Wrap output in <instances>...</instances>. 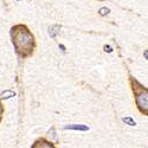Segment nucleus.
<instances>
[{
    "instance_id": "nucleus-10",
    "label": "nucleus",
    "mask_w": 148,
    "mask_h": 148,
    "mask_svg": "<svg viewBox=\"0 0 148 148\" xmlns=\"http://www.w3.org/2000/svg\"><path fill=\"white\" fill-rule=\"evenodd\" d=\"M3 114H4V108H3L1 103H0V121H1V119H3Z\"/></svg>"
},
{
    "instance_id": "nucleus-13",
    "label": "nucleus",
    "mask_w": 148,
    "mask_h": 148,
    "mask_svg": "<svg viewBox=\"0 0 148 148\" xmlns=\"http://www.w3.org/2000/svg\"><path fill=\"white\" fill-rule=\"evenodd\" d=\"M18 1H19V0H18Z\"/></svg>"
},
{
    "instance_id": "nucleus-5",
    "label": "nucleus",
    "mask_w": 148,
    "mask_h": 148,
    "mask_svg": "<svg viewBox=\"0 0 148 148\" xmlns=\"http://www.w3.org/2000/svg\"><path fill=\"white\" fill-rule=\"evenodd\" d=\"M58 32H59V26L58 25H52V26L49 27V34H50V37H52V38H56Z\"/></svg>"
},
{
    "instance_id": "nucleus-8",
    "label": "nucleus",
    "mask_w": 148,
    "mask_h": 148,
    "mask_svg": "<svg viewBox=\"0 0 148 148\" xmlns=\"http://www.w3.org/2000/svg\"><path fill=\"white\" fill-rule=\"evenodd\" d=\"M109 12H110V10H109L108 7H102V8L100 10V16H102V17H104V16H107V14H109Z\"/></svg>"
},
{
    "instance_id": "nucleus-7",
    "label": "nucleus",
    "mask_w": 148,
    "mask_h": 148,
    "mask_svg": "<svg viewBox=\"0 0 148 148\" xmlns=\"http://www.w3.org/2000/svg\"><path fill=\"white\" fill-rule=\"evenodd\" d=\"M16 94L13 92V91H11V90H6V91H4L3 94H1V98H10V97H12V96H14Z\"/></svg>"
},
{
    "instance_id": "nucleus-9",
    "label": "nucleus",
    "mask_w": 148,
    "mask_h": 148,
    "mask_svg": "<svg viewBox=\"0 0 148 148\" xmlns=\"http://www.w3.org/2000/svg\"><path fill=\"white\" fill-rule=\"evenodd\" d=\"M103 49H104V51H106V52H108V53L113 52V47H112V46H109V45H104V46H103Z\"/></svg>"
},
{
    "instance_id": "nucleus-2",
    "label": "nucleus",
    "mask_w": 148,
    "mask_h": 148,
    "mask_svg": "<svg viewBox=\"0 0 148 148\" xmlns=\"http://www.w3.org/2000/svg\"><path fill=\"white\" fill-rule=\"evenodd\" d=\"M130 82H132L133 91L135 95V102H136L139 110L142 114L148 115V89L142 87V85L138 81H135L134 78H132Z\"/></svg>"
},
{
    "instance_id": "nucleus-3",
    "label": "nucleus",
    "mask_w": 148,
    "mask_h": 148,
    "mask_svg": "<svg viewBox=\"0 0 148 148\" xmlns=\"http://www.w3.org/2000/svg\"><path fill=\"white\" fill-rule=\"evenodd\" d=\"M31 148H56V147H55L53 143L49 142V141L45 140V139H38V140H37V141L32 145Z\"/></svg>"
},
{
    "instance_id": "nucleus-11",
    "label": "nucleus",
    "mask_w": 148,
    "mask_h": 148,
    "mask_svg": "<svg viewBox=\"0 0 148 148\" xmlns=\"http://www.w3.org/2000/svg\"><path fill=\"white\" fill-rule=\"evenodd\" d=\"M143 56H145V58H146V59L148 60V50H146V51H145V53H143Z\"/></svg>"
},
{
    "instance_id": "nucleus-4",
    "label": "nucleus",
    "mask_w": 148,
    "mask_h": 148,
    "mask_svg": "<svg viewBox=\"0 0 148 148\" xmlns=\"http://www.w3.org/2000/svg\"><path fill=\"white\" fill-rule=\"evenodd\" d=\"M64 129H70V130H81V132H87L89 130V127L85 125H68L64 127Z\"/></svg>"
},
{
    "instance_id": "nucleus-6",
    "label": "nucleus",
    "mask_w": 148,
    "mask_h": 148,
    "mask_svg": "<svg viewBox=\"0 0 148 148\" xmlns=\"http://www.w3.org/2000/svg\"><path fill=\"white\" fill-rule=\"evenodd\" d=\"M122 121L125 122L126 125L130 126V127H135V126H136V122H135V121L133 120V117H130V116H126V117H123V119H122Z\"/></svg>"
},
{
    "instance_id": "nucleus-12",
    "label": "nucleus",
    "mask_w": 148,
    "mask_h": 148,
    "mask_svg": "<svg viewBox=\"0 0 148 148\" xmlns=\"http://www.w3.org/2000/svg\"><path fill=\"white\" fill-rule=\"evenodd\" d=\"M59 47L62 49V51H63V52H65V47H64V45H62V44H60V45H59Z\"/></svg>"
},
{
    "instance_id": "nucleus-1",
    "label": "nucleus",
    "mask_w": 148,
    "mask_h": 148,
    "mask_svg": "<svg viewBox=\"0 0 148 148\" xmlns=\"http://www.w3.org/2000/svg\"><path fill=\"white\" fill-rule=\"evenodd\" d=\"M11 38L17 55L26 58L33 53L36 47L34 37L25 25H16L11 29Z\"/></svg>"
}]
</instances>
